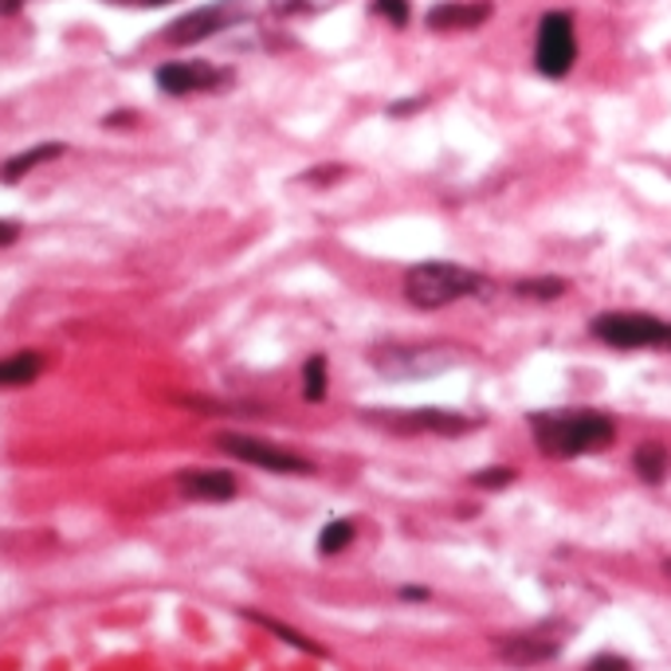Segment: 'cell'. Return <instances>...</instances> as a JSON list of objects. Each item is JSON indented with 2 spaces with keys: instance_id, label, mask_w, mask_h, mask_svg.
Returning <instances> with one entry per match:
<instances>
[{
  "instance_id": "cell-1",
  "label": "cell",
  "mask_w": 671,
  "mask_h": 671,
  "mask_svg": "<svg viewBox=\"0 0 671 671\" xmlns=\"http://www.w3.org/2000/svg\"><path fill=\"white\" fill-rule=\"evenodd\" d=\"M534 444L554 460H573L601 452L616 440V424L593 408H562V413H534L531 416Z\"/></svg>"
},
{
  "instance_id": "cell-2",
  "label": "cell",
  "mask_w": 671,
  "mask_h": 671,
  "mask_svg": "<svg viewBox=\"0 0 671 671\" xmlns=\"http://www.w3.org/2000/svg\"><path fill=\"white\" fill-rule=\"evenodd\" d=\"M487 290V279L472 267L444 264V259H432V264H416L405 275V298L421 310H444L460 298H472Z\"/></svg>"
},
{
  "instance_id": "cell-3",
  "label": "cell",
  "mask_w": 671,
  "mask_h": 671,
  "mask_svg": "<svg viewBox=\"0 0 671 671\" xmlns=\"http://www.w3.org/2000/svg\"><path fill=\"white\" fill-rule=\"evenodd\" d=\"M593 338L616 349H671V323L644 310H609L593 318Z\"/></svg>"
},
{
  "instance_id": "cell-4",
  "label": "cell",
  "mask_w": 671,
  "mask_h": 671,
  "mask_svg": "<svg viewBox=\"0 0 671 671\" xmlns=\"http://www.w3.org/2000/svg\"><path fill=\"white\" fill-rule=\"evenodd\" d=\"M216 444L228 452V456L244 460L251 467H264V472H275V475H310L315 464L307 456H298L290 447H279L272 440H259V436H244V432H220Z\"/></svg>"
},
{
  "instance_id": "cell-5",
  "label": "cell",
  "mask_w": 671,
  "mask_h": 671,
  "mask_svg": "<svg viewBox=\"0 0 671 671\" xmlns=\"http://www.w3.org/2000/svg\"><path fill=\"white\" fill-rule=\"evenodd\" d=\"M460 362V349L452 342H421V346H382L373 349V365L389 377H416V373H440Z\"/></svg>"
},
{
  "instance_id": "cell-6",
  "label": "cell",
  "mask_w": 671,
  "mask_h": 671,
  "mask_svg": "<svg viewBox=\"0 0 671 671\" xmlns=\"http://www.w3.org/2000/svg\"><path fill=\"white\" fill-rule=\"evenodd\" d=\"M578 59V40H573V20L565 12H546L539 24V43H534V63L546 79H565Z\"/></svg>"
},
{
  "instance_id": "cell-7",
  "label": "cell",
  "mask_w": 671,
  "mask_h": 671,
  "mask_svg": "<svg viewBox=\"0 0 671 671\" xmlns=\"http://www.w3.org/2000/svg\"><path fill=\"white\" fill-rule=\"evenodd\" d=\"M240 20H244V9L236 0H216V4L193 9V12H185L181 20H174V24L166 28V43H177V48L200 43V40H208V36L224 32V28L240 24Z\"/></svg>"
},
{
  "instance_id": "cell-8",
  "label": "cell",
  "mask_w": 671,
  "mask_h": 671,
  "mask_svg": "<svg viewBox=\"0 0 671 671\" xmlns=\"http://www.w3.org/2000/svg\"><path fill=\"white\" fill-rule=\"evenodd\" d=\"M233 83V71L200 59H174V63L158 67V87L166 95H200V91H220Z\"/></svg>"
},
{
  "instance_id": "cell-9",
  "label": "cell",
  "mask_w": 671,
  "mask_h": 671,
  "mask_svg": "<svg viewBox=\"0 0 671 671\" xmlns=\"http://www.w3.org/2000/svg\"><path fill=\"white\" fill-rule=\"evenodd\" d=\"M177 487L197 503H228L236 495V475L216 472V467H193V472L177 475Z\"/></svg>"
},
{
  "instance_id": "cell-10",
  "label": "cell",
  "mask_w": 671,
  "mask_h": 671,
  "mask_svg": "<svg viewBox=\"0 0 671 671\" xmlns=\"http://www.w3.org/2000/svg\"><path fill=\"white\" fill-rule=\"evenodd\" d=\"M393 428L460 436V432H472L475 421H467V416H460V413H444V408H413V413H393Z\"/></svg>"
},
{
  "instance_id": "cell-11",
  "label": "cell",
  "mask_w": 671,
  "mask_h": 671,
  "mask_svg": "<svg viewBox=\"0 0 671 671\" xmlns=\"http://www.w3.org/2000/svg\"><path fill=\"white\" fill-rule=\"evenodd\" d=\"M491 17V4H436L428 9L424 24L432 32H467V28H480Z\"/></svg>"
},
{
  "instance_id": "cell-12",
  "label": "cell",
  "mask_w": 671,
  "mask_h": 671,
  "mask_svg": "<svg viewBox=\"0 0 671 671\" xmlns=\"http://www.w3.org/2000/svg\"><path fill=\"white\" fill-rule=\"evenodd\" d=\"M557 652H562V644H557V640L539 637V632L511 637V640H503V644H499V655H503L506 663H514V668H531V663L554 660Z\"/></svg>"
},
{
  "instance_id": "cell-13",
  "label": "cell",
  "mask_w": 671,
  "mask_h": 671,
  "mask_svg": "<svg viewBox=\"0 0 671 671\" xmlns=\"http://www.w3.org/2000/svg\"><path fill=\"white\" fill-rule=\"evenodd\" d=\"M63 154H67V146H63V141H43V146L24 149V154H17V158H9V161H4V169H0V181H4V185H17V181H24V177L32 174V169L48 166V161L63 158Z\"/></svg>"
},
{
  "instance_id": "cell-14",
  "label": "cell",
  "mask_w": 671,
  "mask_h": 671,
  "mask_svg": "<svg viewBox=\"0 0 671 671\" xmlns=\"http://www.w3.org/2000/svg\"><path fill=\"white\" fill-rule=\"evenodd\" d=\"M43 373V354L40 349H20V354L0 362V389H24Z\"/></svg>"
},
{
  "instance_id": "cell-15",
  "label": "cell",
  "mask_w": 671,
  "mask_h": 671,
  "mask_svg": "<svg viewBox=\"0 0 671 671\" xmlns=\"http://www.w3.org/2000/svg\"><path fill=\"white\" fill-rule=\"evenodd\" d=\"M668 447L663 444H640L637 456H632V467H637V475L644 483H663V475H668Z\"/></svg>"
},
{
  "instance_id": "cell-16",
  "label": "cell",
  "mask_w": 671,
  "mask_h": 671,
  "mask_svg": "<svg viewBox=\"0 0 671 671\" xmlns=\"http://www.w3.org/2000/svg\"><path fill=\"white\" fill-rule=\"evenodd\" d=\"M248 621H256V624H264L267 632H275L279 640H287L290 648H298V652H310V655H326L323 648L315 644L310 637H303V632H295L290 624H283V621H275V616H264V613H248Z\"/></svg>"
},
{
  "instance_id": "cell-17",
  "label": "cell",
  "mask_w": 671,
  "mask_h": 671,
  "mask_svg": "<svg viewBox=\"0 0 671 671\" xmlns=\"http://www.w3.org/2000/svg\"><path fill=\"white\" fill-rule=\"evenodd\" d=\"M326 382H330V373H326V357L323 354L307 357V365H303V397L318 405V401L326 397Z\"/></svg>"
},
{
  "instance_id": "cell-18",
  "label": "cell",
  "mask_w": 671,
  "mask_h": 671,
  "mask_svg": "<svg viewBox=\"0 0 671 671\" xmlns=\"http://www.w3.org/2000/svg\"><path fill=\"white\" fill-rule=\"evenodd\" d=\"M349 542H354V522L334 519V522H326L323 534H318V554H342Z\"/></svg>"
},
{
  "instance_id": "cell-19",
  "label": "cell",
  "mask_w": 671,
  "mask_h": 671,
  "mask_svg": "<svg viewBox=\"0 0 671 671\" xmlns=\"http://www.w3.org/2000/svg\"><path fill=\"white\" fill-rule=\"evenodd\" d=\"M565 290H570V283L557 279V275H550V279H519L514 283V295H522V298H562Z\"/></svg>"
},
{
  "instance_id": "cell-20",
  "label": "cell",
  "mask_w": 671,
  "mask_h": 671,
  "mask_svg": "<svg viewBox=\"0 0 671 671\" xmlns=\"http://www.w3.org/2000/svg\"><path fill=\"white\" fill-rule=\"evenodd\" d=\"M373 12H377V17H385L389 24H397V28H405L408 17H413V12H408V0H373Z\"/></svg>"
},
{
  "instance_id": "cell-21",
  "label": "cell",
  "mask_w": 671,
  "mask_h": 671,
  "mask_svg": "<svg viewBox=\"0 0 671 671\" xmlns=\"http://www.w3.org/2000/svg\"><path fill=\"white\" fill-rule=\"evenodd\" d=\"M511 480H514L511 467H487V472H475V475H472L475 487H491V491L506 487V483H511Z\"/></svg>"
},
{
  "instance_id": "cell-22",
  "label": "cell",
  "mask_w": 671,
  "mask_h": 671,
  "mask_svg": "<svg viewBox=\"0 0 671 671\" xmlns=\"http://www.w3.org/2000/svg\"><path fill=\"white\" fill-rule=\"evenodd\" d=\"M585 671H637L624 655H593Z\"/></svg>"
},
{
  "instance_id": "cell-23",
  "label": "cell",
  "mask_w": 671,
  "mask_h": 671,
  "mask_svg": "<svg viewBox=\"0 0 671 671\" xmlns=\"http://www.w3.org/2000/svg\"><path fill=\"white\" fill-rule=\"evenodd\" d=\"M20 240V224L17 220H0V248H9V244Z\"/></svg>"
},
{
  "instance_id": "cell-24",
  "label": "cell",
  "mask_w": 671,
  "mask_h": 671,
  "mask_svg": "<svg viewBox=\"0 0 671 671\" xmlns=\"http://www.w3.org/2000/svg\"><path fill=\"white\" fill-rule=\"evenodd\" d=\"M342 174H346V169H338V166H334V169H315V174H307V181H334V177H342Z\"/></svg>"
},
{
  "instance_id": "cell-25",
  "label": "cell",
  "mask_w": 671,
  "mask_h": 671,
  "mask_svg": "<svg viewBox=\"0 0 671 671\" xmlns=\"http://www.w3.org/2000/svg\"><path fill=\"white\" fill-rule=\"evenodd\" d=\"M115 4H130V9H158V4H174V0H115Z\"/></svg>"
},
{
  "instance_id": "cell-26",
  "label": "cell",
  "mask_w": 671,
  "mask_h": 671,
  "mask_svg": "<svg viewBox=\"0 0 671 671\" xmlns=\"http://www.w3.org/2000/svg\"><path fill=\"white\" fill-rule=\"evenodd\" d=\"M424 102L421 99H405V102H397V107H389V115H408V110H421Z\"/></svg>"
},
{
  "instance_id": "cell-27",
  "label": "cell",
  "mask_w": 671,
  "mask_h": 671,
  "mask_svg": "<svg viewBox=\"0 0 671 671\" xmlns=\"http://www.w3.org/2000/svg\"><path fill=\"white\" fill-rule=\"evenodd\" d=\"M24 9V0H0V17H17Z\"/></svg>"
},
{
  "instance_id": "cell-28",
  "label": "cell",
  "mask_w": 671,
  "mask_h": 671,
  "mask_svg": "<svg viewBox=\"0 0 671 671\" xmlns=\"http://www.w3.org/2000/svg\"><path fill=\"white\" fill-rule=\"evenodd\" d=\"M401 596H405V601H428V589H401Z\"/></svg>"
},
{
  "instance_id": "cell-29",
  "label": "cell",
  "mask_w": 671,
  "mask_h": 671,
  "mask_svg": "<svg viewBox=\"0 0 671 671\" xmlns=\"http://www.w3.org/2000/svg\"><path fill=\"white\" fill-rule=\"evenodd\" d=\"M668 570H671V565H668Z\"/></svg>"
}]
</instances>
